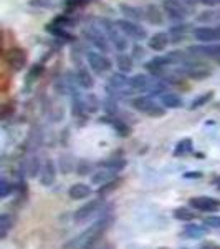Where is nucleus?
I'll list each match as a JSON object with an SVG mask.
<instances>
[{
	"label": "nucleus",
	"instance_id": "5701e85b",
	"mask_svg": "<svg viewBox=\"0 0 220 249\" xmlns=\"http://www.w3.org/2000/svg\"><path fill=\"white\" fill-rule=\"evenodd\" d=\"M116 175H118L116 171H111V170H106V168H103L101 171L94 173V175L91 176V181H93L94 184H106V183H110V181H113V179H116Z\"/></svg>",
	"mask_w": 220,
	"mask_h": 249
},
{
	"label": "nucleus",
	"instance_id": "7ed1b4c3",
	"mask_svg": "<svg viewBox=\"0 0 220 249\" xmlns=\"http://www.w3.org/2000/svg\"><path fill=\"white\" fill-rule=\"evenodd\" d=\"M134 110H138L139 113L146 115V116H153V118H159V116L166 115V108L159 107V103H156L149 95H141L136 96L131 102Z\"/></svg>",
	"mask_w": 220,
	"mask_h": 249
},
{
	"label": "nucleus",
	"instance_id": "f8f14e48",
	"mask_svg": "<svg viewBox=\"0 0 220 249\" xmlns=\"http://www.w3.org/2000/svg\"><path fill=\"white\" fill-rule=\"evenodd\" d=\"M57 179V166L50 158H45L40 168V183L43 186H51Z\"/></svg>",
	"mask_w": 220,
	"mask_h": 249
},
{
	"label": "nucleus",
	"instance_id": "412c9836",
	"mask_svg": "<svg viewBox=\"0 0 220 249\" xmlns=\"http://www.w3.org/2000/svg\"><path fill=\"white\" fill-rule=\"evenodd\" d=\"M144 12H146V20L149 23H153V25H161L164 22V15L157 5H147Z\"/></svg>",
	"mask_w": 220,
	"mask_h": 249
},
{
	"label": "nucleus",
	"instance_id": "a19ab883",
	"mask_svg": "<svg viewBox=\"0 0 220 249\" xmlns=\"http://www.w3.org/2000/svg\"><path fill=\"white\" fill-rule=\"evenodd\" d=\"M133 52H134L133 58H142V48L141 47H138V45L133 47Z\"/></svg>",
	"mask_w": 220,
	"mask_h": 249
},
{
	"label": "nucleus",
	"instance_id": "423d86ee",
	"mask_svg": "<svg viewBox=\"0 0 220 249\" xmlns=\"http://www.w3.org/2000/svg\"><path fill=\"white\" fill-rule=\"evenodd\" d=\"M162 9H164V14L171 20L179 22V20H184L189 15V12L192 10V5H187V0H186V3H184L182 0H164Z\"/></svg>",
	"mask_w": 220,
	"mask_h": 249
},
{
	"label": "nucleus",
	"instance_id": "7c9ffc66",
	"mask_svg": "<svg viewBox=\"0 0 220 249\" xmlns=\"http://www.w3.org/2000/svg\"><path fill=\"white\" fill-rule=\"evenodd\" d=\"M83 102H85V107H86V111L88 113H94V111H98V108H99V102H98V98H96L94 95H86V96H83Z\"/></svg>",
	"mask_w": 220,
	"mask_h": 249
},
{
	"label": "nucleus",
	"instance_id": "49530a36",
	"mask_svg": "<svg viewBox=\"0 0 220 249\" xmlns=\"http://www.w3.org/2000/svg\"><path fill=\"white\" fill-rule=\"evenodd\" d=\"M159 249H167V248H159Z\"/></svg>",
	"mask_w": 220,
	"mask_h": 249
},
{
	"label": "nucleus",
	"instance_id": "1a4fd4ad",
	"mask_svg": "<svg viewBox=\"0 0 220 249\" xmlns=\"http://www.w3.org/2000/svg\"><path fill=\"white\" fill-rule=\"evenodd\" d=\"M116 23H118V27L123 30V34H125L127 38H133L136 42H139V40H144L147 37V32L144 30L138 22L123 18V20H118Z\"/></svg>",
	"mask_w": 220,
	"mask_h": 249
},
{
	"label": "nucleus",
	"instance_id": "37998d69",
	"mask_svg": "<svg viewBox=\"0 0 220 249\" xmlns=\"http://www.w3.org/2000/svg\"><path fill=\"white\" fill-rule=\"evenodd\" d=\"M201 249H220V244L219 243H205V244H202Z\"/></svg>",
	"mask_w": 220,
	"mask_h": 249
},
{
	"label": "nucleus",
	"instance_id": "6e6552de",
	"mask_svg": "<svg viewBox=\"0 0 220 249\" xmlns=\"http://www.w3.org/2000/svg\"><path fill=\"white\" fill-rule=\"evenodd\" d=\"M106 91H110L111 95H129V78L126 77L123 71H118V73H113L108 80V85H106Z\"/></svg>",
	"mask_w": 220,
	"mask_h": 249
},
{
	"label": "nucleus",
	"instance_id": "a211bd4d",
	"mask_svg": "<svg viewBox=\"0 0 220 249\" xmlns=\"http://www.w3.org/2000/svg\"><path fill=\"white\" fill-rule=\"evenodd\" d=\"M119 9L125 14V17L127 20H133V22H141V20L146 18V12L144 9H139V7H133V5H127V3H121Z\"/></svg>",
	"mask_w": 220,
	"mask_h": 249
},
{
	"label": "nucleus",
	"instance_id": "cd10ccee",
	"mask_svg": "<svg viewBox=\"0 0 220 249\" xmlns=\"http://www.w3.org/2000/svg\"><path fill=\"white\" fill-rule=\"evenodd\" d=\"M212 98H214V91H205V93L195 96V98L192 100V103H190L189 108H190V110H197V108H202V107H205Z\"/></svg>",
	"mask_w": 220,
	"mask_h": 249
},
{
	"label": "nucleus",
	"instance_id": "0eeeda50",
	"mask_svg": "<svg viewBox=\"0 0 220 249\" xmlns=\"http://www.w3.org/2000/svg\"><path fill=\"white\" fill-rule=\"evenodd\" d=\"M86 62L91 70L98 75H105L106 71H110L111 68H113V62H111L106 55H103L101 52H88Z\"/></svg>",
	"mask_w": 220,
	"mask_h": 249
},
{
	"label": "nucleus",
	"instance_id": "72a5a7b5",
	"mask_svg": "<svg viewBox=\"0 0 220 249\" xmlns=\"http://www.w3.org/2000/svg\"><path fill=\"white\" fill-rule=\"evenodd\" d=\"M119 183H121V179H113V181H110L106 184H101V188H99V196H105L110 191H114Z\"/></svg>",
	"mask_w": 220,
	"mask_h": 249
},
{
	"label": "nucleus",
	"instance_id": "f704fd0d",
	"mask_svg": "<svg viewBox=\"0 0 220 249\" xmlns=\"http://www.w3.org/2000/svg\"><path fill=\"white\" fill-rule=\"evenodd\" d=\"M14 111H15V102L10 100V102H7L5 105L2 107V113H0V116H2V120H7L10 115H14Z\"/></svg>",
	"mask_w": 220,
	"mask_h": 249
},
{
	"label": "nucleus",
	"instance_id": "e433bc0d",
	"mask_svg": "<svg viewBox=\"0 0 220 249\" xmlns=\"http://www.w3.org/2000/svg\"><path fill=\"white\" fill-rule=\"evenodd\" d=\"M220 17V12H202L201 15L197 17L199 22H212V20H215V18H219Z\"/></svg>",
	"mask_w": 220,
	"mask_h": 249
},
{
	"label": "nucleus",
	"instance_id": "4c0bfd02",
	"mask_svg": "<svg viewBox=\"0 0 220 249\" xmlns=\"http://www.w3.org/2000/svg\"><path fill=\"white\" fill-rule=\"evenodd\" d=\"M204 224L207 228H214V230H220V216H209L204 219Z\"/></svg>",
	"mask_w": 220,
	"mask_h": 249
},
{
	"label": "nucleus",
	"instance_id": "393cba45",
	"mask_svg": "<svg viewBox=\"0 0 220 249\" xmlns=\"http://www.w3.org/2000/svg\"><path fill=\"white\" fill-rule=\"evenodd\" d=\"M126 160L125 158H110L106 161H99V168H106V170H111V171H123L126 168Z\"/></svg>",
	"mask_w": 220,
	"mask_h": 249
},
{
	"label": "nucleus",
	"instance_id": "c756f323",
	"mask_svg": "<svg viewBox=\"0 0 220 249\" xmlns=\"http://www.w3.org/2000/svg\"><path fill=\"white\" fill-rule=\"evenodd\" d=\"M174 218L179 221H194L197 218V213H192L190 210H187V208H177V210L174 211Z\"/></svg>",
	"mask_w": 220,
	"mask_h": 249
},
{
	"label": "nucleus",
	"instance_id": "c03bdc74",
	"mask_svg": "<svg viewBox=\"0 0 220 249\" xmlns=\"http://www.w3.org/2000/svg\"><path fill=\"white\" fill-rule=\"evenodd\" d=\"M214 184H215V186H217V190L220 191V176H219V178H215V181H214Z\"/></svg>",
	"mask_w": 220,
	"mask_h": 249
},
{
	"label": "nucleus",
	"instance_id": "a18cd8bd",
	"mask_svg": "<svg viewBox=\"0 0 220 249\" xmlns=\"http://www.w3.org/2000/svg\"><path fill=\"white\" fill-rule=\"evenodd\" d=\"M215 108H217V110L220 111V102H217V103H215Z\"/></svg>",
	"mask_w": 220,
	"mask_h": 249
},
{
	"label": "nucleus",
	"instance_id": "b1692460",
	"mask_svg": "<svg viewBox=\"0 0 220 249\" xmlns=\"http://www.w3.org/2000/svg\"><path fill=\"white\" fill-rule=\"evenodd\" d=\"M192 150H194V142H192L190 138H182L181 142L175 144L174 156L175 158H181V156H186V155L192 153Z\"/></svg>",
	"mask_w": 220,
	"mask_h": 249
},
{
	"label": "nucleus",
	"instance_id": "9d476101",
	"mask_svg": "<svg viewBox=\"0 0 220 249\" xmlns=\"http://www.w3.org/2000/svg\"><path fill=\"white\" fill-rule=\"evenodd\" d=\"M190 208L202 213H217L220 210V199L210 198V196H195L189 199Z\"/></svg>",
	"mask_w": 220,
	"mask_h": 249
},
{
	"label": "nucleus",
	"instance_id": "c85d7f7f",
	"mask_svg": "<svg viewBox=\"0 0 220 249\" xmlns=\"http://www.w3.org/2000/svg\"><path fill=\"white\" fill-rule=\"evenodd\" d=\"M45 71V67L42 65V63H37V65H33L29 70V75H27V85H31L33 82H37V80H40V77H42V73Z\"/></svg>",
	"mask_w": 220,
	"mask_h": 249
},
{
	"label": "nucleus",
	"instance_id": "6ab92c4d",
	"mask_svg": "<svg viewBox=\"0 0 220 249\" xmlns=\"http://www.w3.org/2000/svg\"><path fill=\"white\" fill-rule=\"evenodd\" d=\"M91 195V188L85 183H77L73 186H70L68 190V196L71 199H85Z\"/></svg>",
	"mask_w": 220,
	"mask_h": 249
},
{
	"label": "nucleus",
	"instance_id": "4be33fe9",
	"mask_svg": "<svg viewBox=\"0 0 220 249\" xmlns=\"http://www.w3.org/2000/svg\"><path fill=\"white\" fill-rule=\"evenodd\" d=\"M116 65H118L119 71H123V73H127V71L133 70L134 58L131 57V55L125 53V52H119L118 57H116Z\"/></svg>",
	"mask_w": 220,
	"mask_h": 249
},
{
	"label": "nucleus",
	"instance_id": "a878e982",
	"mask_svg": "<svg viewBox=\"0 0 220 249\" xmlns=\"http://www.w3.org/2000/svg\"><path fill=\"white\" fill-rule=\"evenodd\" d=\"M12 226H14V218H12L9 213H3L0 216V238L5 239L9 231L12 230Z\"/></svg>",
	"mask_w": 220,
	"mask_h": 249
},
{
	"label": "nucleus",
	"instance_id": "f3484780",
	"mask_svg": "<svg viewBox=\"0 0 220 249\" xmlns=\"http://www.w3.org/2000/svg\"><path fill=\"white\" fill-rule=\"evenodd\" d=\"M169 42H171L169 35L164 34V32H157V34H154L153 37L147 40V45L154 52H164L167 48V45H169Z\"/></svg>",
	"mask_w": 220,
	"mask_h": 249
},
{
	"label": "nucleus",
	"instance_id": "ddd939ff",
	"mask_svg": "<svg viewBox=\"0 0 220 249\" xmlns=\"http://www.w3.org/2000/svg\"><path fill=\"white\" fill-rule=\"evenodd\" d=\"M75 77H77L78 87L85 88V90H90V88L94 87V78L91 75L90 68H86L83 63H77V70H75Z\"/></svg>",
	"mask_w": 220,
	"mask_h": 249
},
{
	"label": "nucleus",
	"instance_id": "f257e3e1",
	"mask_svg": "<svg viewBox=\"0 0 220 249\" xmlns=\"http://www.w3.org/2000/svg\"><path fill=\"white\" fill-rule=\"evenodd\" d=\"M113 224V216H103L101 219H98L91 228H88L85 232L75 238L70 244H66L65 249H94L98 241L103 238V234L110 230V226Z\"/></svg>",
	"mask_w": 220,
	"mask_h": 249
},
{
	"label": "nucleus",
	"instance_id": "ea45409f",
	"mask_svg": "<svg viewBox=\"0 0 220 249\" xmlns=\"http://www.w3.org/2000/svg\"><path fill=\"white\" fill-rule=\"evenodd\" d=\"M184 178H186V179H197V178H202V173H201V171H189V173H184Z\"/></svg>",
	"mask_w": 220,
	"mask_h": 249
},
{
	"label": "nucleus",
	"instance_id": "2f4dec72",
	"mask_svg": "<svg viewBox=\"0 0 220 249\" xmlns=\"http://www.w3.org/2000/svg\"><path fill=\"white\" fill-rule=\"evenodd\" d=\"M190 30V25L187 23V25H175L171 29V35H173V42H179L184 35H187V32Z\"/></svg>",
	"mask_w": 220,
	"mask_h": 249
},
{
	"label": "nucleus",
	"instance_id": "f03ea898",
	"mask_svg": "<svg viewBox=\"0 0 220 249\" xmlns=\"http://www.w3.org/2000/svg\"><path fill=\"white\" fill-rule=\"evenodd\" d=\"M101 29L105 30L108 40L111 42L113 48H116L118 52H125L127 48V37L123 34V30L118 27L116 22H111L108 18H101Z\"/></svg>",
	"mask_w": 220,
	"mask_h": 249
},
{
	"label": "nucleus",
	"instance_id": "aec40b11",
	"mask_svg": "<svg viewBox=\"0 0 220 249\" xmlns=\"http://www.w3.org/2000/svg\"><path fill=\"white\" fill-rule=\"evenodd\" d=\"M161 105L164 108H182L184 102H182V98L177 93H173V91H166V93L161 95Z\"/></svg>",
	"mask_w": 220,
	"mask_h": 249
},
{
	"label": "nucleus",
	"instance_id": "9b49d317",
	"mask_svg": "<svg viewBox=\"0 0 220 249\" xmlns=\"http://www.w3.org/2000/svg\"><path fill=\"white\" fill-rule=\"evenodd\" d=\"M194 37L201 43L220 42V27H199L194 30Z\"/></svg>",
	"mask_w": 220,
	"mask_h": 249
},
{
	"label": "nucleus",
	"instance_id": "c9c22d12",
	"mask_svg": "<svg viewBox=\"0 0 220 249\" xmlns=\"http://www.w3.org/2000/svg\"><path fill=\"white\" fill-rule=\"evenodd\" d=\"M12 190H14V188H12V184H10L9 181H7L5 178L0 179V198L5 199L7 196L10 195V191H12Z\"/></svg>",
	"mask_w": 220,
	"mask_h": 249
},
{
	"label": "nucleus",
	"instance_id": "39448f33",
	"mask_svg": "<svg viewBox=\"0 0 220 249\" xmlns=\"http://www.w3.org/2000/svg\"><path fill=\"white\" fill-rule=\"evenodd\" d=\"M27 52L20 47H10L9 50L3 52V62L12 71H20L27 65Z\"/></svg>",
	"mask_w": 220,
	"mask_h": 249
},
{
	"label": "nucleus",
	"instance_id": "473e14b6",
	"mask_svg": "<svg viewBox=\"0 0 220 249\" xmlns=\"http://www.w3.org/2000/svg\"><path fill=\"white\" fill-rule=\"evenodd\" d=\"M30 7H37V9H53L57 7L55 0H29Z\"/></svg>",
	"mask_w": 220,
	"mask_h": 249
},
{
	"label": "nucleus",
	"instance_id": "79ce46f5",
	"mask_svg": "<svg viewBox=\"0 0 220 249\" xmlns=\"http://www.w3.org/2000/svg\"><path fill=\"white\" fill-rule=\"evenodd\" d=\"M202 5H207V7H215L217 3H220V0H199Z\"/></svg>",
	"mask_w": 220,
	"mask_h": 249
},
{
	"label": "nucleus",
	"instance_id": "bb28decb",
	"mask_svg": "<svg viewBox=\"0 0 220 249\" xmlns=\"http://www.w3.org/2000/svg\"><path fill=\"white\" fill-rule=\"evenodd\" d=\"M58 166H60V171L63 173V175H66V173H71L75 170V160L71 155H62L58 160Z\"/></svg>",
	"mask_w": 220,
	"mask_h": 249
},
{
	"label": "nucleus",
	"instance_id": "2eb2a0df",
	"mask_svg": "<svg viewBox=\"0 0 220 249\" xmlns=\"http://www.w3.org/2000/svg\"><path fill=\"white\" fill-rule=\"evenodd\" d=\"M99 206H101V201H99V199H93V201L86 203L85 206H81L77 213H75V221H77V223L86 221L88 218H91L94 213H98Z\"/></svg>",
	"mask_w": 220,
	"mask_h": 249
},
{
	"label": "nucleus",
	"instance_id": "58836bf2",
	"mask_svg": "<svg viewBox=\"0 0 220 249\" xmlns=\"http://www.w3.org/2000/svg\"><path fill=\"white\" fill-rule=\"evenodd\" d=\"M91 170V164L86 161V160H79L78 161V166H77V171L78 175H88Z\"/></svg>",
	"mask_w": 220,
	"mask_h": 249
},
{
	"label": "nucleus",
	"instance_id": "20e7f679",
	"mask_svg": "<svg viewBox=\"0 0 220 249\" xmlns=\"http://www.w3.org/2000/svg\"><path fill=\"white\" fill-rule=\"evenodd\" d=\"M83 34H85L88 42H90L93 47L98 48L101 53H110L111 52V47L113 45H111V42L108 40L103 29H99V27H96V25H88Z\"/></svg>",
	"mask_w": 220,
	"mask_h": 249
},
{
	"label": "nucleus",
	"instance_id": "dca6fc26",
	"mask_svg": "<svg viewBox=\"0 0 220 249\" xmlns=\"http://www.w3.org/2000/svg\"><path fill=\"white\" fill-rule=\"evenodd\" d=\"M209 232V228L204 224V226H199V224H187L186 228L181 231V238L186 239H201Z\"/></svg>",
	"mask_w": 220,
	"mask_h": 249
},
{
	"label": "nucleus",
	"instance_id": "4468645a",
	"mask_svg": "<svg viewBox=\"0 0 220 249\" xmlns=\"http://www.w3.org/2000/svg\"><path fill=\"white\" fill-rule=\"evenodd\" d=\"M40 168H42V163H40L38 156L35 153H30L25 160H23L22 173L27 176V178H35V176L40 173Z\"/></svg>",
	"mask_w": 220,
	"mask_h": 249
}]
</instances>
